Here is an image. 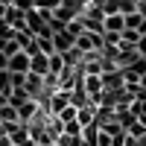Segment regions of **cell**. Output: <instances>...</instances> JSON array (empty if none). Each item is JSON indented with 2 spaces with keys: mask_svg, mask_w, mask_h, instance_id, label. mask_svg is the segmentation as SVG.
I'll return each mask as SVG.
<instances>
[{
  "mask_svg": "<svg viewBox=\"0 0 146 146\" xmlns=\"http://www.w3.org/2000/svg\"><path fill=\"white\" fill-rule=\"evenodd\" d=\"M29 73L47 76V73H50V56H47V53H35V56H29Z\"/></svg>",
  "mask_w": 146,
  "mask_h": 146,
  "instance_id": "cell-2",
  "label": "cell"
},
{
  "mask_svg": "<svg viewBox=\"0 0 146 146\" xmlns=\"http://www.w3.org/2000/svg\"><path fill=\"white\" fill-rule=\"evenodd\" d=\"M23 88L29 91V96H41V94H44V76H38V73H27Z\"/></svg>",
  "mask_w": 146,
  "mask_h": 146,
  "instance_id": "cell-3",
  "label": "cell"
},
{
  "mask_svg": "<svg viewBox=\"0 0 146 146\" xmlns=\"http://www.w3.org/2000/svg\"><path fill=\"white\" fill-rule=\"evenodd\" d=\"M135 47H137V53H140V56L146 58V35H140V41H137Z\"/></svg>",
  "mask_w": 146,
  "mask_h": 146,
  "instance_id": "cell-6",
  "label": "cell"
},
{
  "mask_svg": "<svg viewBox=\"0 0 146 146\" xmlns=\"http://www.w3.org/2000/svg\"><path fill=\"white\" fill-rule=\"evenodd\" d=\"M9 70H12V73H29V56L23 53V50L15 53V56L9 58Z\"/></svg>",
  "mask_w": 146,
  "mask_h": 146,
  "instance_id": "cell-4",
  "label": "cell"
},
{
  "mask_svg": "<svg viewBox=\"0 0 146 146\" xmlns=\"http://www.w3.org/2000/svg\"><path fill=\"white\" fill-rule=\"evenodd\" d=\"M105 32H123L126 29V15H120V12H117V15H105Z\"/></svg>",
  "mask_w": 146,
  "mask_h": 146,
  "instance_id": "cell-5",
  "label": "cell"
},
{
  "mask_svg": "<svg viewBox=\"0 0 146 146\" xmlns=\"http://www.w3.org/2000/svg\"><path fill=\"white\" fill-rule=\"evenodd\" d=\"M0 70H9V56L0 53Z\"/></svg>",
  "mask_w": 146,
  "mask_h": 146,
  "instance_id": "cell-7",
  "label": "cell"
},
{
  "mask_svg": "<svg viewBox=\"0 0 146 146\" xmlns=\"http://www.w3.org/2000/svg\"><path fill=\"white\" fill-rule=\"evenodd\" d=\"M67 105H70V91H56V94L50 96V102H47V108H50L53 117H58Z\"/></svg>",
  "mask_w": 146,
  "mask_h": 146,
  "instance_id": "cell-1",
  "label": "cell"
},
{
  "mask_svg": "<svg viewBox=\"0 0 146 146\" xmlns=\"http://www.w3.org/2000/svg\"><path fill=\"white\" fill-rule=\"evenodd\" d=\"M140 88L146 91V73H143V76H140Z\"/></svg>",
  "mask_w": 146,
  "mask_h": 146,
  "instance_id": "cell-8",
  "label": "cell"
}]
</instances>
